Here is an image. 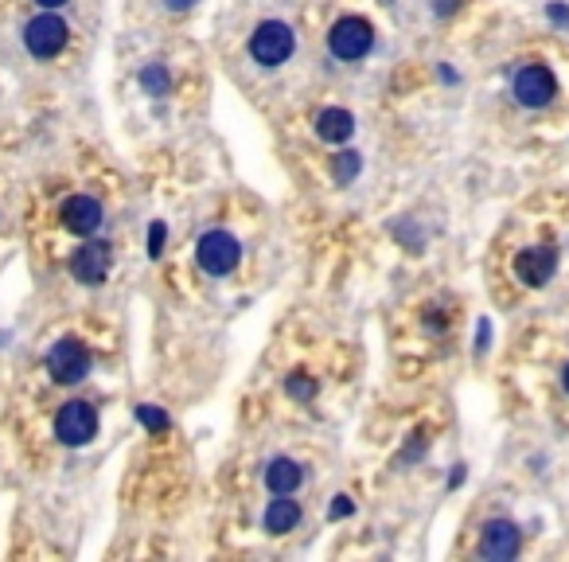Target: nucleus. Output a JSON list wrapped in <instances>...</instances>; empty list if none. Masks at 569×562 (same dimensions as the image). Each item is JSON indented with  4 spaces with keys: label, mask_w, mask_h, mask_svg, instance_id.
Here are the masks:
<instances>
[{
    "label": "nucleus",
    "mask_w": 569,
    "mask_h": 562,
    "mask_svg": "<svg viewBox=\"0 0 569 562\" xmlns=\"http://www.w3.org/2000/svg\"><path fill=\"white\" fill-rule=\"evenodd\" d=\"M293 47H296V35H293V28L284 20L257 23L254 35H250V59H254V63H262V67H281L284 59L293 55Z\"/></svg>",
    "instance_id": "f257e3e1"
},
{
    "label": "nucleus",
    "mask_w": 569,
    "mask_h": 562,
    "mask_svg": "<svg viewBox=\"0 0 569 562\" xmlns=\"http://www.w3.org/2000/svg\"><path fill=\"white\" fill-rule=\"evenodd\" d=\"M328 47L336 59H343V63H355V59H363L375 47V32L363 16H343V20L331 23Z\"/></svg>",
    "instance_id": "f03ea898"
},
{
    "label": "nucleus",
    "mask_w": 569,
    "mask_h": 562,
    "mask_svg": "<svg viewBox=\"0 0 569 562\" xmlns=\"http://www.w3.org/2000/svg\"><path fill=\"white\" fill-rule=\"evenodd\" d=\"M511 94H515L519 105H527V110H546V105L554 102V94H558V78H554L550 67L530 63V67H523L515 75Z\"/></svg>",
    "instance_id": "7ed1b4c3"
},
{
    "label": "nucleus",
    "mask_w": 569,
    "mask_h": 562,
    "mask_svg": "<svg viewBox=\"0 0 569 562\" xmlns=\"http://www.w3.org/2000/svg\"><path fill=\"white\" fill-rule=\"evenodd\" d=\"M195 258H199V266H203L211 277H222V274H230V269L239 266L242 246L227 231H207L203 239H199V246H195Z\"/></svg>",
    "instance_id": "20e7f679"
},
{
    "label": "nucleus",
    "mask_w": 569,
    "mask_h": 562,
    "mask_svg": "<svg viewBox=\"0 0 569 562\" xmlns=\"http://www.w3.org/2000/svg\"><path fill=\"white\" fill-rule=\"evenodd\" d=\"M94 433H98V410H94L90 403H82V398H75V403H67L63 410L55 414V438L63 445H86Z\"/></svg>",
    "instance_id": "39448f33"
},
{
    "label": "nucleus",
    "mask_w": 569,
    "mask_h": 562,
    "mask_svg": "<svg viewBox=\"0 0 569 562\" xmlns=\"http://www.w3.org/2000/svg\"><path fill=\"white\" fill-rule=\"evenodd\" d=\"M67 23L55 16V12H43V16L28 20V28H23V47L35 55V59H55L59 51L67 47Z\"/></svg>",
    "instance_id": "423d86ee"
},
{
    "label": "nucleus",
    "mask_w": 569,
    "mask_h": 562,
    "mask_svg": "<svg viewBox=\"0 0 569 562\" xmlns=\"http://www.w3.org/2000/svg\"><path fill=\"white\" fill-rule=\"evenodd\" d=\"M47 371L55 375V383H82L90 375V351L82 340L67 336L59 340L51 348V356H47Z\"/></svg>",
    "instance_id": "0eeeda50"
},
{
    "label": "nucleus",
    "mask_w": 569,
    "mask_h": 562,
    "mask_svg": "<svg viewBox=\"0 0 569 562\" xmlns=\"http://www.w3.org/2000/svg\"><path fill=\"white\" fill-rule=\"evenodd\" d=\"M554 269H558V246L542 242V246H530L515 258V274L523 286H546L554 277Z\"/></svg>",
    "instance_id": "6e6552de"
},
{
    "label": "nucleus",
    "mask_w": 569,
    "mask_h": 562,
    "mask_svg": "<svg viewBox=\"0 0 569 562\" xmlns=\"http://www.w3.org/2000/svg\"><path fill=\"white\" fill-rule=\"evenodd\" d=\"M70 274L82 286H102L105 274H110V246L105 242H86L78 246L75 258H70Z\"/></svg>",
    "instance_id": "1a4fd4ad"
},
{
    "label": "nucleus",
    "mask_w": 569,
    "mask_h": 562,
    "mask_svg": "<svg viewBox=\"0 0 569 562\" xmlns=\"http://www.w3.org/2000/svg\"><path fill=\"white\" fill-rule=\"evenodd\" d=\"M480 555L492 562H511L519 555V531L507 520H492L480 531Z\"/></svg>",
    "instance_id": "9d476101"
},
{
    "label": "nucleus",
    "mask_w": 569,
    "mask_h": 562,
    "mask_svg": "<svg viewBox=\"0 0 569 562\" xmlns=\"http://www.w3.org/2000/svg\"><path fill=\"white\" fill-rule=\"evenodd\" d=\"M63 227L70 234H94L102 227V204L94 195H70L67 204H63Z\"/></svg>",
    "instance_id": "9b49d317"
},
{
    "label": "nucleus",
    "mask_w": 569,
    "mask_h": 562,
    "mask_svg": "<svg viewBox=\"0 0 569 562\" xmlns=\"http://www.w3.org/2000/svg\"><path fill=\"white\" fill-rule=\"evenodd\" d=\"M355 133V117L348 110H339V105H328V110L316 113V137L320 140H331V145H343V140H351Z\"/></svg>",
    "instance_id": "f8f14e48"
},
{
    "label": "nucleus",
    "mask_w": 569,
    "mask_h": 562,
    "mask_svg": "<svg viewBox=\"0 0 569 562\" xmlns=\"http://www.w3.org/2000/svg\"><path fill=\"white\" fill-rule=\"evenodd\" d=\"M301 480H304L301 465L289 461V457H277V461H269V468H266V485L274 496H289V492H296Z\"/></svg>",
    "instance_id": "ddd939ff"
},
{
    "label": "nucleus",
    "mask_w": 569,
    "mask_h": 562,
    "mask_svg": "<svg viewBox=\"0 0 569 562\" xmlns=\"http://www.w3.org/2000/svg\"><path fill=\"white\" fill-rule=\"evenodd\" d=\"M296 523H301V503L289 500V496L269 500V508H266V531L269 535H284V531H293Z\"/></svg>",
    "instance_id": "4468645a"
},
{
    "label": "nucleus",
    "mask_w": 569,
    "mask_h": 562,
    "mask_svg": "<svg viewBox=\"0 0 569 562\" xmlns=\"http://www.w3.org/2000/svg\"><path fill=\"white\" fill-rule=\"evenodd\" d=\"M140 86H145L149 94H157V98H160V94H168L172 78H168V70H164V67H157V63H152V67H145V70H140Z\"/></svg>",
    "instance_id": "2eb2a0df"
},
{
    "label": "nucleus",
    "mask_w": 569,
    "mask_h": 562,
    "mask_svg": "<svg viewBox=\"0 0 569 562\" xmlns=\"http://www.w3.org/2000/svg\"><path fill=\"white\" fill-rule=\"evenodd\" d=\"M355 176H359V152H339L336 157V180L348 184V180H355Z\"/></svg>",
    "instance_id": "dca6fc26"
},
{
    "label": "nucleus",
    "mask_w": 569,
    "mask_h": 562,
    "mask_svg": "<svg viewBox=\"0 0 569 562\" xmlns=\"http://www.w3.org/2000/svg\"><path fill=\"white\" fill-rule=\"evenodd\" d=\"M284 391H289L293 398H301V403H308V398L316 394V379H308V375H289Z\"/></svg>",
    "instance_id": "f3484780"
},
{
    "label": "nucleus",
    "mask_w": 569,
    "mask_h": 562,
    "mask_svg": "<svg viewBox=\"0 0 569 562\" xmlns=\"http://www.w3.org/2000/svg\"><path fill=\"white\" fill-rule=\"evenodd\" d=\"M137 418L145 422V426H149L152 433L168 430V414H164V410H157V406H137Z\"/></svg>",
    "instance_id": "a211bd4d"
},
{
    "label": "nucleus",
    "mask_w": 569,
    "mask_h": 562,
    "mask_svg": "<svg viewBox=\"0 0 569 562\" xmlns=\"http://www.w3.org/2000/svg\"><path fill=\"white\" fill-rule=\"evenodd\" d=\"M164 239H168V231H164V222H152V227H149V254H152V258H160V250H164Z\"/></svg>",
    "instance_id": "6ab92c4d"
},
{
    "label": "nucleus",
    "mask_w": 569,
    "mask_h": 562,
    "mask_svg": "<svg viewBox=\"0 0 569 562\" xmlns=\"http://www.w3.org/2000/svg\"><path fill=\"white\" fill-rule=\"evenodd\" d=\"M355 512V503H351V496H336V503H331V520H343V515H351Z\"/></svg>",
    "instance_id": "aec40b11"
},
{
    "label": "nucleus",
    "mask_w": 569,
    "mask_h": 562,
    "mask_svg": "<svg viewBox=\"0 0 569 562\" xmlns=\"http://www.w3.org/2000/svg\"><path fill=\"white\" fill-rule=\"evenodd\" d=\"M546 12H550V20H554V23H569V8H565V5H550Z\"/></svg>",
    "instance_id": "412c9836"
},
{
    "label": "nucleus",
    "mask_w": 569,
    "mask_h": 562,
    "mask_svg": "<svg viewBox=\"0 0 569 562\" xmlns=\"http://www.w3.org/2000/svg\"><path fill=\"white\" fill-rule=\"evenodd\" d=\"M488 340H492V324L480 321V351H488Z\"/></svg>",
    "instance_id": "4be33fe9"
},
{
    "label": "nucleus",
    "mask_w": 569,
    "mask_h": 562,
    "mask_svg": "<svg viewBox=\"0 0 569 562\" xmlns=\"http://www.w3.org/2000/svg\"><path fill=\"white\" fill-rule=\"evenodd\" d=\"M164 5H168L172 12H187V8H192V5H195V0H164Z\"/></svg>",
    "instance_id": "5701e85b"
},
{
    "label": "nucleus",
    "mask_w": 569,
    "mask_h": 562,
    "mask_svg": "<svg viewBox=\"0 0 569 562\" xmlns=\"http://www.w3.org/2000/svg\"><path fill=\"white\" fill-rule=\"evenodd\" d=\"M437 12H445V16H448V12H453L456 8V0H437V5H433Z\"/></svg>",
    "instance_id": "b1692460"
},
{
    "label": "nucleus",
    "mask_w": 569,
    "mask_h": 562,
    "mask_svg": "<svg viewBox=\"0 0 569 562\" xmlns=\"http://www.w3.org/2000/svg\"><path fill=\"white\" fill-rule=\"evenodd\" d=\"M35 5H43L47 12H55V8H63V5H67V0H35Z\"/></svg>",
    "instance_id": "393cba45"
},
{
    "label": "nucleus",
    "mask_w": 569,
    "mask_h": 562,
    "mask_svg": "<svg viewBox=\"0 0 569 562\" xmlns=\"http://www.w3.org/2000/svg\"><path fill=\"white\" fill-rule=\"evenodd\" d=\"M562 383H565V391H569V363H565V371H562Z\"/></svg>",
    "instance_id": "a878e982"
}]
</instances>
